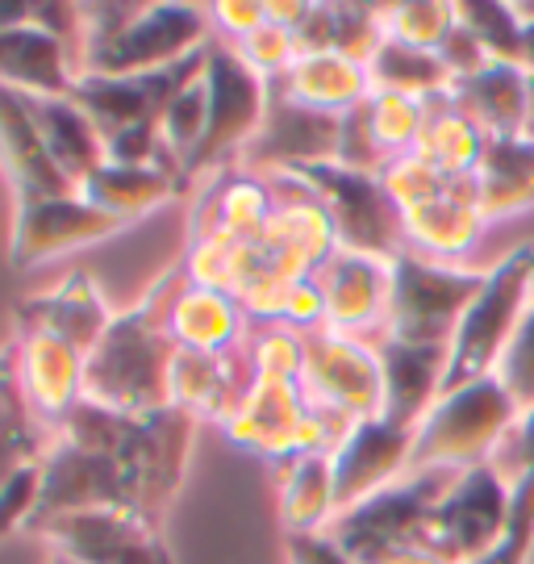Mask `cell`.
<instances>
[{"instance_id": "cell-1", "label": "cell", "mask_w": 534, "mask_h": 564, "mask_svg": "<svg viewBox=\"0 0 534 564\" xmlns=\"http://www.w3.org/2000/svg\"><path fill=\"white\" fill-rule=\"evenodd\" d=\"M179 289H184V272L176 268L159 276L134 310L113 318L97 351L88 356L84 402L126 414V419H146L172 405L167 381H172L176 343H172L167 318H172V302Z\"/></svg>"}, {"instance_id": "cell-2", "label": "cell", "mask_w": 534, "mask_h": 564, "mask_svg": "<svg viewBox=\"0 0 534 564\" xmlns=\"http://www.w3.org/2000/svg\"><path fill=\"white\" fill-rule=\"evenodd\" d=\"M517 414L522 410L510 398V389L497 381V372L447 389L426 410V419L414 426V468L410 473H426V468L464 473V468L497 460Z\"/></svg>"}, {"instance_id": "cell-3", "label": "cell", "mask_w": 534, "mask_h": 564, "mask_svg": "<svg viewBox=\"0 0 534 564\" xmlns=\"http://www.w3.org/2000/svg\"><path fill=\"white\" fill-rule=\"evenodd\" d=\"M534 305V242H522L505 251L501 260L484 268V284L464 310L451 339V360H447V389L464 381L489 377L505 356V347L522 326L526 310ZM443 389V393H447Z\"/></svg>"}, {"instance_id": "cell-4", "label": "cell", "mask_w": 534, "mask_h": 564, "mask_svg": "<svg viewBox=\"0 0 534 564\" xmlns=\"http://www.w3.org/2000/svg\"><path fill=\"white\" fill-rule=\"evenodd\" d=\"M484 284V268L476 263H438L414 251H401L393 260V297L384 339L451 347L464 310Z\"/></svg>"}, {"instance_id": "cell-5", "label": "cell", "mask_w": 534, "mask_h": 564, "mask_svg": "<svg viewBox=\"0 0 534 564\" xmlns=\"http://www.w3.org/2000/svg\"><path fill=\"white\" fill-rule=\"evenodd\" d=\"M451 481H456V473H443V468L405 473L401 481L372 494L368 502L342 510L330 523V540L342 552H351L359 564H377L396 547L422 544V531Z\"/></svg>"}, {"instance_id": "cell-6", "label": "cell", "mask_w": 534, "mask_h": 564, "mask_svg": "<svg viewBox=\"0 0 534 564\" xmlns=\"http://www.w3.org/2000/svg\"><path fill=\"white\" fill-rule=\"evenodd\" d=\"M510 506H514V477L501 464L489 460L464 468L438 498L435 514L422 531V547L438 552L447 564H476L505 535Z\"/></svg>"}, {"instance_id": "cell-7", "label": "cell", "mask_w": 534, "mask_h": 564, "mask_svg": "<svg viewBox=\"0 0 534 564\" xmlns=\"http://www.w3.org/2000/svg\"><path fill=\"white\" fill-rule=\"evenodd\" d=\"M205 84H209V134L200 142V151L184 167L188 188L214 172L235 167L242 147L255 139L268 113V80L255 76L247 63L238 59L230 42H209V59H205Z\"/></svg>"}, {"instance_id": "cell-8", "label": "cell", "mask_w": 534, "mask_h": 564, "mask_svg": "<svg viewBox=\"0 0 534 564\" xmlns=\"http://www.w3.org/2000/svg\"><path fill=\"white\" fill-rule=\"evenodd\" d=\"M214 25L197 4H139L134 18L100 46L84 76H155L209 51Z\"/></svg>"}, {"instance_id": "cell-9", "label": "cell", "mask_w": 534, "mask_h": 564, "mask_svg": "<svg viewBox=\"0 0 534 564\" xmlns=\"http://www.w3.org/2000/svg\"><path fill=\"white\" fill-rule=\"evenodd\" d=\"M305 368H301V393L309 405L342 410L356 423L384 414V372H380V347L372 339H351L330 326L305 330Z\"/></svg>"}, {"instance_id": "cell-10", "label": "cell", "mask_w": 534, "mask_h": 564, "mask_svg": "<svg viewBox=\"0 0 534 564\" xmlns=\"http://www.w3.org/2000/svg\"><path fill=\"white\" fill-rule=\"evenodd\" d=\"M297 176L322 197L330 223H335L338 247L363 251V256H380V260H396L405 251L401 209L389 197V188H384L380 176H363V172L338 167V163L297 167Z\"/></svg>"}, {"instance_id": "cell-11", "label": "cell", "mask_w": 534, "mask_h": 564, "mask_svg": "<svg viewBox=\"0 0 534 564\" xmlns=\"http://www.w3.org/2000/svg\"><path fill=\"white\" fill-rule=\"evenodd\" d=\"M51 556L72 564H176L163 544V527L126 506L76 510L30 527Z\"/></svg>"}, {"instance_id": "cell-12", "label": "cell", "mask_w": 534, "mask_h": 564, "mask_svg": "<svg viewBox=\"0 0 534 564\" xmlns=\"http://www.w3.org/2000/svg\"><path fill=\"white\" fill-rule=\"evenodd\" d=\"M263 181L272 188V218L255 239L263 268L284 281H309L338 251L335 223H330L322 197L297 172H272Z\"/></svg>"}, {"instance_id": "cell-13", "label": "cell", "mask_w": 534, "mask_h": 564, "mask_svg": "<svg viewBox=\"0 0 534 564\" xmlns=\"http://www.w3.org/2000/svg\"><path fill=\"white\" fill-rule=\"evenodd\" d=\"M126 226L109 218L105 209L84 202L76 188L59 193V197H39V202H21L13 209V242L9 256L18 272L30 268H46V263L63 260L72 251H84L100 239H113Z\"/></svg>"}, {"instance_id": "cell-14", "label": "cell", "mask_w": 534, "mask_h": 564, "mask_svg": "<svg viewBox=\"0 0 534 564\" xmlns=\"http://www.w3.org/2000/svg\"><path fill=\"white\" fill-rule=\"evenodd\" d=\"M338 151V118L317 113L305 105L288 101L268 84V113L255 139L242 147L238 155V172L247 176H272V172H297V167H314V163H335Z\"/></svg>"}, {"instance_id": "cell-15", "label": "cell", "mask_w": 534, "mask_h": 564, "mask_svg": "<svg viewBox=\"0 0 534 564\" xmlns=\"http://www.w3.org/2000/svg\"><path fill=\"white\" fill-rule=\"evenodd\" d=\"M205 59H209V51H200L197 59L176 63L167 72H155V76H79L76 88H72V101L92 118L100 139L109 142L126 130L159 126L172 97L193 76L205 72Z\"/></svg>"}, {"instance_id": "cell-16", "label": "cell", "mask_w": 534, "mask_h": 564, "mask_svg": "<svg viewBox=\"0 0 534 564\" xmlns=\"http://www.w3.org/2000/svg\"><path fill=\"white\" fill-rule=\"evenodd\" d=\"M314 281L322 289L330 330L351 335V339H384L389 297H393V260L338 247L314 272Z\"/></svg>"}, {"instance_id": "cell-17", "label": "cell", "mask_w": 534, "mask_h": 564, "mask_svg": "<svg viewBox=\"0 0 534 564\" xmlns=\"http://www.w3.org/2000/svg\"><path fill=\"white\" fill-rule=\"evenodd\" d=\"M305 419H309V402L301 393V381L255 377L251 389L221 414L218 426L230 444L259 456L272 468V464L288 460V456H301Z\"/></svg>"}, {"instance_id": "cell-18", "label": "cell", "mask_w": 534, "mask_h": 564, "mask_svg": "<svg viewBox=\"0 0 534 564\" xmlns=\"http://www.w3.org/2000/svg\"><path fill=\"white\" fill-rule=\"evenodd\" d=\"M9 347H13V364H18L25 410L55 440V431L67 423V414L84 402L88 356H79L72 343L55 339L46 330H30V326H18V339Z\"/></svg>"}, {"instance_id": "cell-19", "label": "cell", "mask_w": 534, "mask_h": 564, "mask_svg": "<svg viewBox=\"0 0 534 564\" xmlns=\"http://www.w3.org/2000/svg\"><path fill=\"white\" fill-rule=\"evenodd\" d=\"M401 226H405V251L438 263H472V251L489 230L472 176H451L438 193L405 205Z\"/></svg>"}, {"instance_id": "cell-20", "label": "cell", "mask_w": 534, "mask_h": 564, "mask_svg": "<svg viewBox=\"0 0 534 564\" xmlns=\"http://www.w3.org/2000/svg\"><path fill=\"white\" fill-rule=\"evenodd\" d=\"M414 468V426H396L389 419L359 423L335 452L338 514L368 502Z\"/></svg>"}, {"instance_id": "cell-21", "label": "cell", "mask_w": 534, "mask_h": 564, "mask_svg": "<svg viewBox=\"0 0 534 564\" xmlns=\"http://www.w3.org/2000/svg\"><path fill=\"white\" fill-rule=\"evenodd\" d=\"M113 310L105 302L100 284L88 272H72L67 281H59L46 293H34L18 305V326L30 330H46L55 339L72 343L79 356H92L97 343L105 339V330L113 326Z\"/></svg>"}, {"instance_id": "cell-22", "label": "cell", "mask_w": 534, "mask_h": 564, "mask_svg": "<svg viewBox=\"0 0 534 564\" xmlns=\"http://www.w3.org/2000/svg\"><path fill=\"white\" fill-rule=\"evenodd\" d=\"M0 172L13 188L18 205L72 193V184L63 181V172L42 142L30 97L13 93V88H0Z\"/></svg>"}, {"instance_id": "cell-23", "label": "cell", "mask_w": 534, "mask_h": 564, "mask_svg": "<svg viewBox=\"0 0 534 564\" xmlns=\"http://www.w3.org/2000/svg\"><path fill=\"white\" fill-rule=\"evenodd\" d=\"M380 372H384V414L396 426H417L426 410L447 389V360L451 347H426V343L380 339Z\"/></svg>"}, {"instance_id": "cell-24", "label": "cell", "mask_w": 534, "mask_h": 564, "mask_svg": "<svg viewBox=\"0 0 534 564\" xmlns=\"http://www.w3.org/2000/svg\"><path fill=\"white\" fill-rule=\"evenodd\" d=\"M0 88H13L25 97H72L76 67L67 59L63 42L34 21L0 30Z\"/></svg>"}, {"instance_id": "cell-25", "label": "cell", "mask_w": 534, "mask_h": 564, "mask_svg": "<svg viewBox=\"0 0 534 564\" xmlns=\"http://www.w3.org/2000/svg\"><path fill=\"white\" fill-rule=\"evenodd\" d=\"M472 184L489 226L534 209V134H501L484 142Z\"/></svg>"}, {"instance_id": "cell-26", "label": "cell", "mask_w": 534, "mask_h": 564, "mask_svg": "<svg viewBox=\"0 0 534 564\" xmlns=\"http://www.w3.org/2000/svg\"><path fill=\"white\" fill-rule=\"evenodd\" d=\"M76 193L84 202L97 205V209H105L109 218H118L121 226H130L146 218V214L163 209L167 202L184 197L188 181L172 167H134V163L105 160Z\"/></svg>"}, {"instance_id": "cell-27", "label": "cell", "mask_w": 534, "mask_h": 564, "mask_svg": "<svg viewBox=\"0 0 534 564\" xmlns=\"http://www.w3.org/2000/svg\"><path fill=\"white\" fill-rule=\"evenodd\" d=\"M276 93H284L288 101L317 109V113H330L342 118L351 113L356 105H363L372 97V80H368V67L338 51H322V55H297L293 67L268 80Z\"/></svg>"}, {"instance_id": "cell-28", "label": "cell", "mask_w": 534, "mask_h": 564, "mask_svg": "<svg viewBox=\"0 0 534 564\" xmlns=\"http://www.w3.org/2000/svg\"><path fill=\"white\" fill-rule=\"evenodd\" d=\"M280 498V523L284 535H314L330 531L338 519V485H335V456L305 452L272 464Z\"/></svg>"}, {"instance_id": "cell-29", "label": "cell", "mask_w": 534, "mask_h": 564, "mask_svg": "<svg viewBox=\"0 0 534 564\" xmlns=\"http://www.w3.org/2000/svg\"><path fill=\"white\" fill-rule=\"evenodd\" d=\"M167 330L176 347H188L200 356H235L251 335V318L230 293H214V289H197L184 281L172 302Z\"/></svg>"}, {"instance_id": "cell-30", "label": "cell", "mask_w": 534, "mask_h": 564, "mask_svg": "<svg viewBox=\"0 0 534 564\" xmlns=\"http://www.w3.org/2000/svg\"><path fill=\"white\" fill-rule=\"evenodd\" d=\"M459 109L489 134H526V118H531V76L522 72V63L489 59L476 76L459 80L451 88Z\"/></svg>"}, {"instance_id": "cell-31", "label": "cell", "mask_w": 534, "mask_h": 564, "mask_svg": "<svg viewBox=\"0 0 534 564\" xmlns=\"http://www.w3.org/2000/svg\"><path fill=\"white\" fill-rule=\"evenodd\" d=\"M30 109H34V121H39L51 160L72 188H79L100 163L109 160L100 130L72 97H30Z\"/></svg>"}, {"instance_id": "cell-32", "label": "cell", "mask_w": 534, "mask_h": 564, "mask_svg": "<svg viewBox=\"0 0 534 564\" xmlns=\"http://www.w3.org/2000/svg\"><path fill=\"white\" fill-rule=\"evenodd\" d=\"M484 142H489V134L459 109L451 93H443L435 101H426V126L417 134L414 155L435 163L447 176H472L480 155H484Z\"/></svg>"}, {"instance_id": "cell-33", "label": "cell", "mask_w": 534, "mask_h": 564, "mask_svg": "<svg viewBox=\"0 0 534 564\" xmlns=\"http://www.w3.org/2000/svg\"><path fill=\"white\" fill-rule=\"evenodd\" d=\"M46 447H51V435L30 419L18 384L13 347H4L0 351V489L13 481L21 468L39 464Z\"/></svg>"}, {"instance_id": "cell-34", "label": "cell", "mask_w": 534, "mask_h": 564, "mask_svg": "<svg viewBox=\"0 0 534 564\" xmlns=\"http://www.w3.org/2000/svg\"><path fill=\"white\" fill-rule=\"evenodd\" d=\"M368 80H372V93H401V97H417V101H435L456 88L438 51H417V46L393 39L380 42L377 55L368 59Z\"/></svg>"}, {"instance_id": "cell-35", "label": "cell", "mask_w": 534, "mask_h": 564, "mask_svg": "<svg viewBox=\"0 0 534 564\" xmlns=\"http://www.w3.org/2000/svg\"><path fill=\"white\" fill-rule=\"evenodd\" d=\"M209 134V84H205V72L193 76V80L179 88L172 105L163 109L159 118V139L167 147V155L188 167V160L200 151V142Z\"/></svg>"}, {"instance_id": "cell-36", "label": "cell", "mask_w": 534, "mask_h": 564, "mask_svg": "<svg viewBox=\"0 0 534 564\" xmlns=\"http://www.w3.org/2000/svg\"><path fill=\"white\" fill-rule=\"evenodd\" d=\"M456 4L443 0H422V4H380V25L384 39L417 46V51H438L447 34L456 30Z\"/></svg>"}, {"instance_id": "cell-37", "label": "cell", "mask_w": 534, "mask_h": 564, "mask_svg": "<svg viewBox=\"0 0 534 564\" xmlns=\"http://www.w3.org/2000/svg\"><path fill=\"white\" fill-rule=\"evenodd\" d=\"M368 118H372L377 142L384 147L389 163H393L417 147V134L426 126V101L401 97V93H372L368 97Z\"/></svg>"}, {"instance_id": "cell-38", "label": "cell", "mask_w": 534, "mask_h": 564, "mask_svg": "<svg viewBox=\"0 0 534 564\" xmlns=\"http://www.w3.org/2000/svg\"><path fill=\"white\" fill-rule=\"evenodd\" d=\"M459 25L472 34L489 59H522V18L514 4H456Z\"/></svg>"}, {"instance_id": "cell-39", "label": "cell", "mask_w": 534, "mask_h": 564, "mask_svg": "<svg viewBox=\"0 0 534 564\" xmlns=\"http://www.w3.org/2000/svg\"><path fill=\"white\" fill-rule=\"evenodd\" d=\"M238 251H242V239H230V235H205V239H188V251H184V281L197 284V289H214V293H230L235 297V276H238Z\"/></svg>"}, {"instance_id": "cell-40", "label": "cell", "mask_w": 534, "mask_h": 564, "mask_svg": "<svg viewBox=\"0 0 534 564\" xmlns=\"http://www.w3.org/2000/svg\"><path fill=\"white\" fill-rule=\"evenodd\" d=\"M531 556H534V468L514 477V506H510L505 535L476 564H531Z\"/></svg>"}, {"instance_id": "cell-41", "label": "cell", "mask_w": 534, "mask_h": 564, "mask_svg": "<svg viewBox=\"0 0 534 564\" xmlns=\"http://www.w3.org/2000/svg\"><path fill=\"white\" fill-rule=\"evenodd\" d=\"M335 163L338 167H351V172H363V176H380L389 167V155L377 142V130H372V118H368V101L338 118Z\"/></svg>"}, {"instance_id": "cell-42", "label": "cell", "mask_w": 534, "mask_h": 564, "mask_svg": "<svg viewBox=\"0 0 534 564\" xmlns=\"http://www.w3.org/2000/svg\"><path fill=\"white\" fill-rule=\"evenodd\" d=\"M384 42V25H380V4H335V51L368 67Z\"/></svg>"}, {"instance_id": "cell-43", "label": "cell", "mask_w": 534, "mask_h": 564, "mask_svg": "<svg viewBox=\"0 0 534 564\" xmlns=\"http://www.w3.org/2000/svg\"><path fill=\"white\" fill-rule=\"evenodd\" d=\"M238 59L247 63L255 76H263V80H276V76H284L288 67H293V59H297V39H293V30H280V25H259L251 39L235 42Z\"/></svg>"}, {"instance_id": "cell-44", "label": "cell", "mask_w": 534, "mask_h": 564, "mask_svg": "<svg viewBox=\"0 0 534 564\" xmlns=\"http://www.w3.org/2000/svg\"><path fill=\"white\" fill-rule=\"evenodd\" d=\"M497 381L510 389L517 410L534 405V305L526 310V318H522V326H517L510 347H505V356L497 364Z\"/></svg>"}, {"instance_id": "cell-45", "label": "cell", "mask_w": 534, "mask_h": 564, "mask_svg": "<svg viewBox=\"0 0 534 564\" xmlns=\"http://www.w3.org/2000/svg\"><path fill=\"white\" fill-rule=\"evenodd\" d=\"M39 494H42V473L39 464L21 468L13 481L0 489V540L18 527H30L34 510H39Z\"/></svg>"}, {"instance_id": "cell-46", "label": "cell", "mask_w": 534, "mask_h": 564, "mask_svg": "<svg viewBox=\"0 0 534 564\" xmlns=\"http://www.w3.org/2000/svg\"><path fill=\"white\" fill-rule=\"evenodd\" d=\"M205 13H209V25H214V39L230 42V46L251 39L259 25H268V4H255V0H218Z\"/></svg>"}, {"instance_id": "cell-47", "label": "cell", "mask_w": 534, "mask_h": 564, "mask_svg": "<svg viewBox=\"0 0 534 564\" xmlns=\"http://www.w3.org/2000/svg\"><path fill=\"white\" fill-rule=\"evenodd\" d=\"M456 18H459V13H456ZM438 59H443V67L451 72V80L459 84V80H468V76H476V72L489 63V55H484V46H480V42H476L472 34H468V30L456 21V30L447 34V42H443V46H438Z\"/></svg>"}, {"instance_id": "cell-48", "label": "cell", "mask_w": 534, "mask_h": 564, "mask_svg": "<svg viewBox=\"0 0 534 564\" xmlns=\"http://www.w3.org/2000/svg\"><path fill=\"white\" fill-rule=\"evenodd\" d=\"M284 564H359V561L330 540V531H314V535H284Z\"/></svg>"}, {"instance_id": "cell-49", "label": "cell", "mask_w": 534, "mask_h": 564, "mask_svg": "<svg viewBox=\"0 0 534 564\" xmlns=\"http://www.w3.org/2000/svg\"><path fill=\"white\" fill-rule=\"evenodd\" d=\"M493 464H501L510 477H522V473H531L534 468V405L517 414L514 431H510V440H505V447L497 452Z\"/></svg>"}, {"instance_id": "cell-50", "label": "cell", "mask_w": 534, "mask_h": 564, "mask_svg": "<svg viewBox=\"0 0 534 564\" xmlns=\"http://www.w3.org/2000/svg\"><path fill=\"white\" fill-rule=\"evenodd\" d=\"M293 39H297V55L335 51V4H309V13L293 30Z\"/></svg>"}, {"instance_id": "cell-51", "label": "cell", "mask_w": 534, "mask_h": 564, "mask_svg": "<svg viewBox=\"0 0 534 564\" xmlns=\"http://www.w3.org/2000/svg\"><path fill=\"white\" fill-rule=\"evenodd\" d=\"M305 13H309V4H301V0H272L268 4V21L280 25V30H297Z\"/></svg>"}, {"instance_id": "cell-52", "label": "cell", "mask_w": 534, "mask_h": 564, "mask_svg": "<svg viewBox=\"0 0 534 564\" xmlns=\"http://www.w3.org/2000/svg\"><path fill=\"white\" fill-rule=\"evenodd\" d=\"M517 18H522V72L534 76V4H514Z\"/></svg>"}, {"instance_id": "cell-53", "label": "cell", "mask_w": 534, "mask_h": 564, "mask_svg": "<svg viewBox=\"0 0 534 564\" xmlns=\"http://www.w3.org/2000/svg\"><path fill=\"white\" fill-rule=\"evenodd\" d=\"M377 564H447L438 552H431V547L422 544H410V547H396V552H389V556H380Z\"/></svg>"}, {"instance_id": "cell-54", "label": "cell", "mask_w": 534, "mask_h": 564, "mask_svg": "<svg viewBox=\"0 0 534 564\" xmlns=\"http://www.w3.org/2000/svg\"><path fill=\"white\" fill-rule=\"evenodd\" d=\"M30 9H34V4H0V30L30 21Z\"/></svg>"}, {"instance_id": "cell-55", "label": "cell", "mask_w": 534, "mask_h": 564, "mask_svg": "<svg viewBox=\"0 0 534 564\" xmlns=\"http://www.w3.org/2000/svg\"><path fill=\"white\" fill-rule=\"evenodd\" d=\"M526 134H534V76H531V118H526Z\"/></svg>"}, {"instance_id": "cell-56", "label": "cell", "mask_w": 534, "mask_h": 564, "mask_svg": "<svg viewBox=\"0 0 534 564\" xmlns=\"http://www.w3.org/2000/svg\"><path fill=\"white\" fill-rule=\"evenodd\" d=\"M46 564H72V561H63V556H51V552H46Z\"/></svg>"}]
</instances>
